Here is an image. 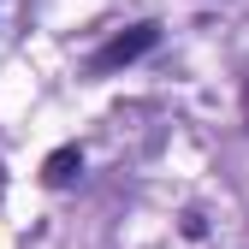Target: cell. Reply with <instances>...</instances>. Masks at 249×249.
<instances>
[{
	"mask_svg": "<svg viewBox=\"0 0 249 249\" xmlns=\"http://www.w3.org/2000/svg\"><path fill=\"white\" fill-rule=\"evenodd\" d=\"M154 42H160V24H131L124 36H113V42L95 53V71H119V66H131V59H142Z\"/></svg>",
	"mask_w": 249,
	"mask_h": 249,
	"instance_id": "1",
	"label": "cell"
},
{
	"mask_svg": "<svg viewBox=\"0 0 249 249\" xmlns=\"http://www.w3.org/2000/svg\"><path fill=\"white\" fill-rule=\"evenodd\" d=\"M77 172H83V154H77V148H53V154H48V166H42V178L53 184V190H59V184H71Z\"/></svg>",
	"mask_w": 249,
	"mask_h": 249,
	"instance_id": "2",
	"label": "cell"
}]
</instances>
